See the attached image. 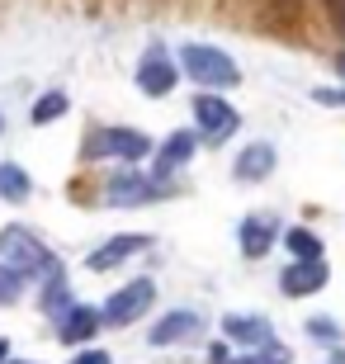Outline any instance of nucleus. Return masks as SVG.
Returning a JSON list of instances; mask_svg holds the SVG:
<instances>
[{"label": "nucleus", "mask_w": 345, "mask_h": 364, "mask_svg": "<svg viewBox=\"0 0 345 364\" xmlns=\"http://www.w3.org/2000/svg\"><path fill=\"white\" fill-rule=\"evenodd\" d=\"M180 62H185V71L199 85H237L241 81L237 62L227 53H218V48H208V43H185L180 48Z\"/></svg>", "instance_id": "obj_1"}, {"label": "nucleus", "mask_w": 345, "mask_h": 364, "mask_svg": "<svg viewBox=\"0 0 345 364\" xmlns=\"http://www.w3.org/2000/svg\"><path fill=\"white\" fill-rule=\"evenodd\" d=\"M152 298H156V284L152 279H133L128 289H119V294L100 308L105 312V326H128L133 317H142V312L152 308Z\"/></svg>", "instance_id": "obj_2"}, {"label": "nucleus", "mask_w": 345, "mask_h": 364, "mask_svg": "<svg viewBox=\"0 0 345 364\" xmlns=\"http://www.w3.org/2000/svg\"><path fill=\"white\" fill-rule=\"evenodd\" d=\"M194 119H199L203 137H208L213 147H218V142H227V137L241 128L237 109L227 105V100H218V95H199V100H194Z\"/></svg>", "instance_id": "obj_3"}, {"label": "nucleus", "mask_w": 345, "mask_h": 364, "mask_svg": "<svg viewBox=\"0 0 345 364\" xmlns=\"http://www.w3.org/2000/svg\"><path fill=\"white\" fill-rule=\"evenodd\" d=\"M0 256L10 260L19 274H24V270H38V265H53V260H48V251L38 246V237H33L28 228H5V232H0Z\"/></svg>", "instance_id": "obj_4"}, {"label": "nucleus", "mask_w": 345, "mask_h": 364, "mask_svg": "<svg viewBox=\"0 0 345 364\" xmlns=\"http://www.w3.org/2000/svg\"><path fill=\"white\" fill-rule=\"evenodd\" d=\"M95 151H105V156H119V161H142L152 142L133 128H105V133L95 137Z\"/></svg>", "instance_id": "obj_5"}, {"label": "nucleus", "mask_w": 345, "mask_h": 364, "mask_svg": "<svg viewBox=\"0 0 345 364\" xmlns=\"http://www.w3.org/2000/svg\"><path fill=\"white\" fill-rule=\"evenodd\" d=\"M137 85H142V95H152V100L171 95L175 90V62L166 53H147L142 67H137Z\"/></svg>", "instance_id": "obj_6"}, {"label": "nucleus", "mask_w": 345, "mask_h": 364, "mask_svg": "<svg viewBox=\"0 0 345 364\" xmlns=\"http://www.w3.org/2000/svg\"><path fill=\"white\" fill-rule=\"evenodd\" d=\"M166 194V185H156V180L137 176V171H128V176L109 180V199L119 203V208H133V203H147V199H161Z\"/></svg>", "instance_id": "obj_7"}, {"label": "nucleus", "mask_w": 345, "mask_h": 364, "mask_svg": "<svg viewBox=\"0 0 345 364\" xmlns=\"http://www.w3.org/2000/svg\"><path fill=\"white\" fill-rule=\"evenodd\" d=\"M322 284H327V265H322V260H298V265L284 270L279 289H284L289 298H307V294H317Z\"/></svg>", "instance_id": "obj_8"}, {"label": "nucleus", "mask_w": 345, "mask_h": 364, "mask_svg": "<svg viewBox=\"0 0 345 364\" xmlns=\"http://www.w3.org/2000/svg\"><path fill=\"white\" fill-rule=\"evenodd\" d=\"M142 246H147V237H142V232H123V237L105 242L100 251H90V260H85V265H90V270H114V265H123L128 256H137Z\"/></svg>", "instance_id": "obj_9"}, {"label": "nucleus", "mask_w": 345, "mask_h": 364, "mask_svg": "<svg viewBox=\"0 0 345 364\" xmlns=\"http://www.w3.org/2000/svg\"><path fill=\"white\" fill-rule=\"evenodd\" d=\"M100 322H105V312H100V308L76 303V308H67L62 317H57V336H62V341H85Z\"/></svg>", "instance_id": "obj_10"}, {"label": "nucleus", "mask_w": 345, "mask_h": 364, "mask_svg": "<svg viewBox=\"0 0 345 364\" xmlns=\"http://www.w3.org/2000/svg\"><path fill=\"white\" fill-rule=\"evenodd\" d=\"M270 171H275V147L270 142H251L237 156V180H265Z\"/></svg>", "instance_id": "obj_11"}, {"label": "nucleus", "mask_w": 345, "mask_h": 364, "mask_svg": "<svg viewBox=\"0 0 345 364\" xmlns=\"http://www.w3.org/2000/svg\"><path fill=\"white\" fill-rule=\"evenodd\" d=\"M189 156H194V137H189V133L166 137V142H161V151H156V176H175Z\"/></svg>", "instance_id": "obj_12"}, {"label": "nucleus", "mask_w": 345, "mask_h": 364, "mask_svg": "<svg viewBox=\"0 0 345 364\" xmlns=\"http://www.w3.org/2000/svg\"><path fill=\"white\" fill-rule=\"evenodd\" d=\"M227 336L232 341H246V346H275V331H270L265 317H227Z\"/></svg>", "instance_id": "obj_13"}, {"label": "nucleus", "mask_w": 345, "mask_h": 364, "mask_svg": "<svg viewBox=\"0 0 345 364\" xmlns=\"http://www.w3.org/2000/svg\"><path fill=\"white\" fill-rule=\"evenodd\" d=\"M194 331H199V317H194V312H171L166 322L152 326V346H171V341H185V336H194Z\"/></svg>", "instance_id": "obj_14"}, {"label": "nucleus", "mask_w": 345, "mask_h": 364, "mask_svg": "<svg viewBox=\"0 0 345 364\" xmlns=\"http://www.w3.org/2000/svg\"><path fill=\"white\" fill-rule=\"evenodd\" d=\"M275 242V218H246L241 223V251L246 256H265Z\"/></svg>", "instance_id": "obj_15"}, {"label": "nucleus", "mask_w": 345, "mask_h": 364, "mask_svg": "<svg viewBox=\"0 0 345 364\" xmlns=\"http://www.w3.org/2000/svg\"><path fill=\"white\" fill-rule=\"evenodd\" d=\"M33 194V180H28L24 166H14V161H0V199L5 203H19Z\"/></svg>", "instance_id": "obj_16"}, {"label": "nucleus", "mask_w": 345, "mask_h": 364, "mask_svg": "<svg viewBox=\"0 0 345 364\" xmlns=\"http://www.w3.org/2000/svg\"><path fill=\"white\" fill-rule=\"evenodd\" d=\"M284 246H289V251H293L298 260H322V242H317V232H307V228H289Z\"/></svg>", "instance_id": "obj_17"}, {"label": "nucleus", "mask_w": 345, "mask_h": 364, "mask_svg": "<svg viewBox=\"0 0 345 364\" xmlns=\"http://www.w3.org/2000/svg\"><path fill=\"white\" fill-rule=\"evenodd\" d=\"M67 109H71L67 90H48V95H43V100H38V105H33V123H38V128H43V123L62 119V114H67Z\"/></svg>", "instance_id": "obj_18"}, {"label": "nucleus", "mask_w": 345, "mask_h": 364, "mask_svg": "<svg viewBox=\"0 0 345 364\" xmlns=\"http://www.w3.org/2000/svg\"><path fill=\"white\" fill-rule=\"evenodd\" d=\"M19 294H24V274L14 265H0V303H14Z\"/></svg>", "instance_id": "obj_19"}, {"label": "nucleus", "mask_w": 345, "mask_h": 364, "mask_svg": "<svg viewBox=\"0 0 345 364\" xmlns=\"http://www.w3.org/2000/svg\"><path fill=\"white\" fill-rule=\"evenodd\" d=\"M208 364H270V360H232V350H227V346H213V350H208Z\"/></svg>", "instance_id": "obj_20"}, {"label": "nucleus", "mask_w": 345, "mask_h": 364, "mask_svg": "<svg viewBox=\"0 0 345 364\" xmlns=\"http://www.w3.org/2000/svg\"><path fill=\"white\" fill-rule=\"evenodd\" d=\"M307 331H312V336H322V341H336V336H341V326H336V322H322V317H317V322H307Z\"/></svg>", "instance_id": "obj_21"}, {"label": "nucleus", "mask_w": 345, "mask_h": 364, "mask_svg": "<svg viewBox=\"0 0 345 364\" xmlns=\"http://www.w3.org/2000/svg\"><path fill=\"white\" fill-rule=\"evenodd\" d=\"M317 105H345V90H312Z\"/></svg>", "instance_id": "obj_22"}, {"label": "nucleus", "mask_w": 345, "mask_h": 364, "mask_svg": "<svg viewBox=\"0 0 345 364\" xmlns=\"http://www.w3.org/2000/svg\"><path fill=\"white\" fill-rule=\"evenodd\" d=\"M71 364H109V355H105V350H80Z\"/></svg>", "instance_id": "obj_23"}, {"label": "nucleus", "mask_w": 345, "mask_h": 364, "mask_svg": "<svg viewBox=\"0 0 345 364\" xmlns=\"http://www.w3.org/2000/svg\"><path fill=\"white\" fill-rule=\"evenodd\" d=\"M5 355H10V341H0V364H5Z\"/></svg>", "instance_id": "obj_24"}, {"label": "nucleus", "mask_w": 345, "mask_h": 364, "mask_svg": "<svg viewBox=\"0 0 345 364\" xmlns=\"http://www.w3.org/2000/svg\"><path fill=\"white\" fill-rule=\"evenodd\" d=\"M336 364H345V350H336Z\"/></svg>", "instance_id": "obj_25"}, {"label": "nucleus", "mask_w": 345, "mask_h": 364, "mask_svg": "<svg viewBox=\"0 0 345 364\" xmlns=\"http://www.w3.org/2000/svg\"><path fill=\"white\" fill-rule=\"evenodd\" d=\"M0 133H5V119H0Z\"/></svg>", "instance_id": "obj_26"}, {"label": "nucleus", "mask_w": 345, "mask_h": 364, "mask_svg": "<svg viewBox=\"0 0 345 364\" xmlns=\"http://www.w3.org/2000/svg\"><path fill=\"white\" fill-rule=\"evenodd\" d=\"M341 71H345V57H341Z\"/></svg>", "instance_id": "obj_27"}]
</instances>
